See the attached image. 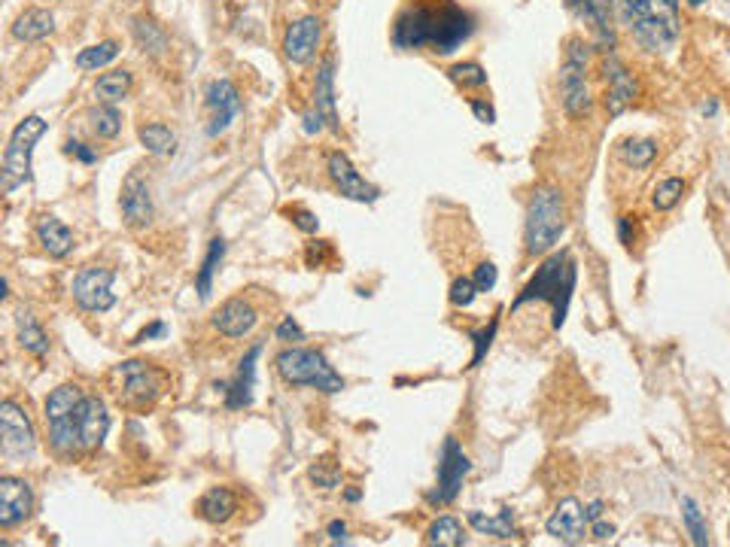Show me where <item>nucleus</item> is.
Here are the masks:
<instances>
[{
	"mask_svg": "<svg viewBox=\"0 0 730 547\" xmlns=\"http://www.w3.org/2000/svg\"><path fill=\"white\" fill-rule=\"evenodd\" d=\"M727 529H730V526H727Z\"/></svg>",
	"mask_w": 730,
	"mask_h": 547,
	"instance_id": "680f3d73",
	"label": "nucleus"
},
{
	"mask_svg": "<svg viewBox=\"0 0 730 547\" xmlns=\"http://www.w3.org/2000/svg\"><path fill=\"white\" fill-rule=\"evenodd\" d=\"M113 280H116V274L110 268H101V265L80 268V274L73 277V286H70L73 301H77L86 314H107V310L116 304Z\"/></svg>",
	"mask_w": 730,
	"mask_h": 547,
	"instance_id": "9b49d317",
	"label": "nucleus"
},
{
	"mask_svg": "<svg viewBox=\"0 0 730 547\" xmlns=\"http://www.w3.org/2000/svg\"><path fill=\"white\" fill-rule=\"evenodd\" d=\"M688 4H691V7H703V4H706V0H688Z\"/></svg>",
	"mask_w": 730,
	"mask_h": 547,
	"instance_id": "052dcab7",
	"label": "nucleus"
},
{
	"mask_svg": "<svg viewBox=\"0 0 730 547\" xmlns=\"http://www.w3.org/2000/svg\"><path fill=\"white\" fill-rule=\"evenodd\" d=\"M566 234V201L560 189L554 186H539L530 195L527 204V219H524V244L530 256H545L551 253L560 238Z\"/></svg>",
	"mask_w": 730,
	"mask_h": 547,
	"instance_id": "39448f33",
	"label": "nucleus"
},
{
	"mask_svg": "<svg viewBox=\"0 0 730 547\" xmlns=\"http://www.w3.org/2000/svg\"><path fill=\"white\" fill-rule=\"evenodd\" d=\"M469 472H472V462H469V456L463 453L460 441H457V438H445V444H442V456H438V481H435L432 493L426 496V502H429V505H438V508L451 505V502L460 496L463 481H466Z\"/></svg>",
	"mask_w": 730,
	"mask_h": 547,
	"instance_id": "9d476101",
	"label": "nucleus"
},
{
	"mask_svg": "<svg viewBox=\"0 0 730 547\" xmlns=\"http://www.w3.org/2000/svg\"><path fill=\"white\" fill-rule=\"evenodd\" d=\"M715 110H718V104H715V101L703 104V116H715Z\"/></svg>",
	"mask_w": 730,
	"mask_h": 547,
	"instance_id": "13d9d810",
	"label": "nucleus"
},
{
	"mask_svg": "<svg viewBox=\"0 0 730 547\" xmlns=\"http://www.w3.org/2000/svg\"><path fill=\"white\" fill-rule=\"evenodd\" d=\"M0 450H4V459L13 465L28 462L37 453L34 423H31L28 411L13 399L0 405Z\"/></svg>",
	"mask_w": 730,
	"mask_h": 547,
	"instance_id": "1a4fd4ad",
	"label": "nucleus"
},
{
	"mask_svg": "<svg viewBox=\"0 0 730 547\" xmlns=\"http://www.w3.org/2000/svg\"><path fill=\"white\" fill-rule=\"evenodd\" d=\"M472 280H475L478 292H493V286H496V280H499V271H496L493 262H481V265L475 268Z\"/></svg>",
	"mask_w": 730,
	"mask_h": 547,
	"instance_id": "49530a36",
	"label": "nucleus"
},
{
	"mask_svg": "<svg viewBox=\"0 0 730 547\" xmlns=\"http://www.w3.org/2000/svg\"><path fill=\"white\" fill-rule=\"evenodd\" d=\"M682 195H685V180H679V177H670V180H664L661 186L654 189V195H651V204H654V210H661V213H667V210H673L679 201H682Z\"/></svg>",
	"mask_w": 730,
	"mask_h": 547,
	"instance_id": "58836bf2",
	"label": "nucleus"
},
{
	"mask_svg": "<svg viewBox=\"0 0 730 547\" xmlns=\"http://www.w3.org/2000/svg\"><path fill=\"white\" fill-rule=\"evenodd\" d=\"M320 40H323V22L317 16L296 19L283 34V55H286V61L308 64L317 55Z\"/></svg>",
	"mask_w": 730,
	"mask_h": 547,
	"instance_id": "6ab92c4d",
	"label": "nucleus"
},
{
	"mask_svg": "<svg viewBox=\"0 0 730 547\" xmlns=\"http://www.w3.org/2000/svg\"><path fill=\"white\" fill-rule=\"evenodd\" d=\"M612 13L645 52L664 55L682 37L679 0H612Z\"/></svg>",
	"mask_w": 730,
	"mask_h": 547,
	"instance_id": "f03ea898",
	"label": "nucleus"
},
{
	"mask_svg": "<svg viewBox=\"0 0 730 547\" xmlns=\"http://www.w3.org/2000/svg\"><path fill=\"white\" fill-rule=\"evenodd\" d=\"M426 544H442V547H463L466 535H463V523L451 514L438 517L429 529H426Z\"/></svg>",
	"mask_w": 730,
	"mask_h": 547,
	"instance_id": "72a5a7b5",
	"label": "nucleus"
},
{
	"mask_svg": "<svg viewBox=\"0 0 730 547\" xmlns=\"http://www.w3.org/2000/svg\"><path fill=\"white\" fill-rule=\"evenodd\" d=\"M308 478H311L320 490H338V487H341V472H338V468H326L323 462L311 465Z\"/></svg>",
	"mask_w": 730,
	"mask_h": 547,
	"instance_id": "79ce46f5",
	"label": "nucleus"
},
{
	"mask_svg": "<svg viewBox=\"0 0 730 547\" xmlns=\"http://www.w3.org/2000/svg\"><path fill=\"white\" fill-rule=\"evenodd\" d=\"M137 140H140V146L146 152L159 155V159H162V155H171L177 149V134L168 125H162V122H146V125H140L137 128Z\"/></svg>",
	"mask_w": 730,
	"mask_h": 547,
	"instance_id": "7c9ffc66",
	"label": "nucleus"
},
{
	"mask_svg": "<svg viewBox=\"0 0 730 547\" xmlns=\"http://www.w3.org/2000/svg\"><path fill=\"white\" fill-rule=\"evenodd\" d=\"M204 104L210 110L207 137H219L229 131V125L241 116V95L229 80H213L204 92Z\"/></svg>",
	"mask_w": 730,
	"mask_h": 547,
	"instance_id": "2eb2a0df",
	"label": "nucleus"
},
{
	"mask_svg": "<svg viewBox=\"0 0 730 547\" xmlns=\"http://www.w3.org/2000/svg\"><path fill=\"white\" fill-rule=\"evenodd\" d=\"M600 514H603V502H600V499H597V502H591L588 508H584V517H588V523L600 520Z\"/></svg>",
	"mask_w": 730,
	"mask_h": 547,
	"instance_id": "4d7b16f0",
	"label": "nucleus"
},
{
	"mask_svg": "<svg viewBox=\"0 0 730 547\" xmlns=\"http://www.w3.org/2000/svg\"><path fill=\"white\" fill-rule=\"evenodd\" d=\"M682 520H685V529H688V535L697 547L709 544V526H706L703 511L697 508V502L691 496H682Z\"/></svg>",
	"mask_w": 730,
	"mask_h": 547,
	"instance_id": "e433bc0d",
	"label": "nucleus"
},
{
	"mask_svg": "<svg viewBox=\"0 0 730 547\" xmlns=\"http://www.w3.org/2000/svg\"><path fill=\"white\" fill-rule=\"evenodd\" d=\"M469 107H472V113H475V119H478V122H484V125H493V122H496V110H493L487 101L472 98V101H469Z\"/></svg>",
	"mask_w": 730,
	"mask_h": 547,
	"instance_id": "09e8293b",
	"label": "nucleus"
},
{
	"mask_svg": "<svg viewBox=\"0 0 730 547\" xmlns=\"http://www.w3.org/2000/svg\"><path fill=\"white\" fill-rule=\"evenodd\" d=\"M329 247L323 244V241H317V244H311V250H308V265L311 268H317L320 262H323V253H326Z\"/></svg>",
	"mask_w": 730,
	"mask_h": 547,
	"instance_id": "5fc2aeb1",
	"label": "nucleus"
},
{
	"mask_svg": "<svg viewBox=\"0 0 730 547\" xmlns=\"http://www.w3.org/2000/svg\"><path fill=\"white\" fill-rule=\"evenodd\" d=\"M496 329H499V320H493L487 329H481V332H475V335H472V341H475L472 368H478V365L484 362V356H487V350H490V344H493V338H496Z\"/></svg>",
	"mask_w": 730,
	"mask_h": 547,
	"instance_id": "37998d69",
	"label": "nucleus"
},
{
	"mask_svg": "<svg viewBox=\"0 0 730 547\" xmlns=\"http://www.w3.org/2000/svg\"><path fill=\"white\" fill-rule=\"evenodd\" d=\"M448 73H451V80L463 89H484L487 86V70L478 61H460Z\"/></svg>",
	"mask_w": 730,
	"mask_h": 547,
	"instance_id": "4c0bfd02",
	"label": "nucleus"
},
{
	"mask_svg": "<svg viewBox=\"0 0 730 547\" xmlns=\"http://www.w3.org/2000/svg\"><path fill=\"white\" fill-rule=\"evenodd\" d=\"M481 292H478V286H475V280L472 277H457L454 283H451V304L454 307H469L475 298H478Z\"/></svg>",
	"mask_w": 730,
	"mask_h": 547,
	"instance_id": "a19ab883",
	"label": "nucleus"
},
{
	"mask_svg": "<svg viewBox=\"0 0 730 547\" xmlns=\"http://www.w3.org/2000/svg\"><path fill=\"white\" fill-rule=\"evenodd\" d=\"M168 386V371L146 359H125L113 365L107 374V389L113 402L128 414H150L165 399Z\"/></svg>",
	"mask_w": 730,
	"mask_h": 547,
	"instance_id": "7ed1b4c3",
	"label": "nucleus"
},
{
	"mask_svg": "<svg viewBox=\"0 0 730 547\" xmlns=\"http://www.w3.org/2000/svg\"><path fill=\"white\" fill-rule=\"evenodd\" d=\"M314 110L326 119L332 131H338V107H335V58H323L317 67V80H314Z\"/></svg>",
	"mask_w": 730,
	"mask_h": 547,
	"instance_id": "393cba45",
	"label": "nucleus"
},
{
	"mask_svg": "<svg viewBox=\"0 0 730 547\" xmlns=\"http://www.w3.org/2000/svg\"><path fill=\"white\" fill-rule=\"evenodd\" d=\"M591 535H594V541H609L615 535V526L606 523V520H594L591 523Z\"/></svg>",
	"mask_w": 730,
	"mask_h": 547,
	"instance_id": "603ef678",
	"label": "nucleus"
},
{
	"mask_svg": "<svg viewBox=\"0 0 730 547\" xmlns=\"http://www.w3.org/2000/svg\"><path fill=\"white\" fill-rule=\"evenodd\" d=\"M575 283H578V265H575V259H572L566 250H560V253L548 256V259L536 268V274H533L530 283L521 289V295L515 298L511 310H521V307L530 304V301H545V304H551V310H554L551 326H554V332H560L563 323H566V314H569V301H572Z\"/></svg>",
	"mask_w": 730,
	"mask_h": 547,
	"instance_id": "20e7f679",
	"label": "nucleus"
},
{
	"mask_svg": "<svg viewBox=\"0 0 730 547\" xmlns=\"http://www.w3.org/2000/svg\"><path fill=\"white\" fill-rule=\"evenodd\" d=\"M238 508H241V502H238V493L232 487H210L195 502V514L210 526H226L238 514Z\"/></svg>",
	"mask_w": 730,
	"mask_h": 547,
	"instance_id": "5701e85b",
	"label": "nucleus"
},
{
	"mask_svg": "<svg viewBox=\"0 0 730 547\" xmlns=\"http://www.w3.org/2000/svg\"><path fill=\"white\" fill-rule=\"evenodd\" d=\"M119 207H122V222L134 231L146 228L156 216V207H153V195H150V186L146 180L131 171L122 183V195H119Z\"/></svg>",
	"mask_w": 730,
	"mask_h": 547,
	"instance_id": "dca6fc26",
	"label": "nucleus"
},
{
	"mask_svg": "<svg viewBox=\"0 0 730 547\" xmlns=\"http://www.w3.org/2000/svg\"><path fill=\"white\" fill-rule=\"evenodd\" d=\"M83 396H86L83 386H77V383H61V386H55L52 393L46 396V405H43L46 423L70 417L73 411H77V405L83 402Z\"/></svg>",
	"mask_w": 730,
	"mask_h": 547,
	"instance_id": "cd10ccee",
	"label": "nucleus"
},
{
	"mask_svg": "<svg viewBox=\"0 0 730 547\" xmlns=\"http://www.w3.org/2000/svg\"><path fill=\"white\" fill-rule=\"evenodd\" d=\"M34 511V490L28 481L4 475L0 478V529L25 523Z\"/></svg>",
	"mask_w": 730,
	"mask_h": 547,
	"instance_id": "a211bd4d",
	"label": "nucleus"
},
{
	"mask_svg": "<svg viewBox=\"0 0 730 547\" xmlns=\"http://www.w3.org/2000/svg\"><path fill=\"white\" fill-rule=\"evenodd\" d=\"M223 259H226V241H223V238H213L210 247H207V253H204V262H201V268H198V274H195V292H198L201 301L210 298V292H213V277H216L219 265H223Z\"/></svg>",
	"mask_w": 730,
	"mask_h": 547,
	"instance_id": "c85d7f7f",
	"label": "nucleus"
},
{
	"mask_svg": "<svg viewBox=\"0 0 730 547\" xmlns=\"http://www.w3.org/2000/svg\"><path fill=\"white\" fill-rule=\"evenodd\" d=\"M274 368H277L280 380L289 386H311V389H320V393H341L344 389V377L329 365V359L320 350L286 347L277 353Z\"/></svg>",
	"mask_w": 730,
	"mask_h": 547,
	"instance_id": "423d86ee",
	"label": "nucleus"
},
{
	"mask_svg": "<svg viewBox=\"0 0 730 547\" xmlns=\"http://www.w3.org/2000/svg\"><path fill=\"white\" fill-rule=\"evenodd\" d=\"M475 34V16L457 0H408L393 22V46L451 55Z\"/></svg>",
	"mask_w": 730,
	"mask_h": 547,
	"instance_id": "f257e3e1",
	"label": "nucleus"
},
{
	"mask_svg": "<svg viewBox=\"0 0 730 547\" xmlns=\"http://www.w3.org/2000/svg\"><path fill=\"white\" fill-rule=\"evenodd\" d=\"M326 532H329L332 541H347V523H341V520H332Z\"/></svg>",
	"mask_w": 730,
	"mask_h": 547,
	"instance_id": "6e6d98bb",
	"label": "nucleus"
},
{
	"mask_svg": "<svg viewBox=\"0 0 730 547\" xmlns=\"http://www.w3.org/2000/svg\"><path fill=\"white\" fill-rule=\"evenodd\" d=\"M131 73L128 70H107L98 76V83H95V98L101 104H116L122 101L128 92H131Z\"/></svg>",
	"mask_w": 730,
	"mask_h": 547,
	"instance_id": "473e14b6",
	"label": "nucleus"
},
{
	"mask_svg": "<svg viewBox=\"0 0 730 547\" xmlns=\"http://www.w3.org/2000/svg\"><path fill=\"white\" fill-rule=\"evenodd\" d=\"M588 55H591V49L581 37L566 40V55H563V67H560V98H563L566 116H572V119H584L594 107L591 89H588Z\"/></svg>",
	"mask_w": 730,
	"mask_h": 547,
	"instance_id": "6e6552de",
	"label": "nucleus"
},
{
	"mask_svg": "<svg viewBox=\"0 0 730 547\" xmlns=\"http://www.w3.org/2000/svg\"><path fill=\"white\" fill-rule=\"evenodd\" d=\"M73 423H77L83 453L101 450V444L110 432V414H107V405L98 396H83V402L77 405V414H73Z\"/></svg>",
	"mask_w": 730,
	"mask_h": 547,
	"instance_id": "f3484780",
	"label": "nucleus"
},
{
	"mask_svg": "<svg viewBox=\"0 0 730 547\" xmlns=\"http://www.w3.org/2000/svg\"><path fill=\"white\" fill-rule=\"evenodd\" d=\"M344 499H347V502H359V490H347Z\"/></svg>",
	"mask_w": 730,
	"mask_h": 547,
	"instance_id": "bf43d9fd",
	"label": "nucleus"
},
{
	"mask_svg": "<svg viewBox=\"0 0 730 547\" xmlns=\"http://www.w3.org/2000/svg\"><path fill=\"white\" fill-rule=\"evenodd\" d=\"M469 526L481 535H493L499 541H508L515 538L518 529H515V511L511 508H502L496 517H484L481 511H469Z\"/></svg>",
	"mask_w": 730,
	"mask_h": 547,
	"instance_id": "c756f323",
	"label": "nucleus"
},
{
	"mask_svg": "<svg viewBox=\"0 0 730 547\" xmlns=\"http://www.w3.org/2000/svg\"><path fill=\"white\" fill-rule=\"evenodd\" d=\"M545 529L560 544H581L584 535H588V517H584V505L575 496L563 499L554 508V514L548 517Z\"/></svg>",
	"mask_w": 730,
	"mask_h": 547,
	"instance_id": "aec40b11",
	"label": "nucleus"
},
{
	"mask_svg": "<svg viewBox=\"0 0 730 547\" xmlns=\"http://www.w3.org/2000/svg\"><path fill=\"white\" fill-rule=\"evenodd\" d=\"M52 31H55V16L43 7H28L13 22V37L19 43H40V40L52 37Z\"/></svg>",
	"mask_w": 730,
	"mask_h": 547,
	"instance_id": "a878e982",
	"label": "nucleus"
},
{
	"mask_svg": "<svg viewBox=\"0 0 730 547\" xmlns=\"http://www.w3.org/2000/svg\"><path fill=\"white\" fill-rule=\"evenodd\" d=\"M89 122H92V131L101 140H113L122 131V113L116 110V104H98V107H92Z\"/></svg>",
	"mask_w": 730,
	"mask_h": 547,
	"instance_id": "f704fd0d",
	"label": "nucleus"
},
{
	"mask_svg": "<svg viewBox=\"0 0 730 547\" xmlns=\"http://www.w3.org/2000/svg\"><path fill=\"white\" fill-rule=\"evenodd\" d=\"M621 155H624V162L633 165V168H648L657 155V143L654 140H627L621 146Z\"/></svg>",
	"mask_w": 730,
	"mask_h": 547,
	"instance_id": "ea45409f",
	"label": "nucleus"
},
{
	"mask_svg": "<svg viewBox=\"0 0 730 547\" xmlns=\"http://www.w3.org/2000/svg\"><path fill=\"white\" fill-rule=\"evenodd\" d=\"M34 234H37V244L43 247L46 256H52V259L70 256V250H73V231L58 216H52V213L40 216L37 225H34Z\"/></svg>",
	"mask_w": 730,
	"mask_h": 547,
	"instance_id": "b1692460",
	"label": "nucleus"
},
{
	"mask_svg": "<svg viewBox=\"0 0 730 547\" xmlns=\"http://www.w3.org/2000/svg\"><path fill=\"white\" fill-rule=\"evenodd\" d=\"M286 216H292V225L302 228L305 234H314L320 228V219L311 210H305V207H286Z\"/></svg>",
	"mask_w": 730,
	"mask_h": 547,
	"instance_id": "a18cd8bd",
	"label": "nucleus"
},
{
	"mask_svg": "<svg viewBox=\"0 0 730 547\" xmlns=\"http://www.w3.org/2000/svg\"><path fill=\"white\" fill-rule=\"evenodd\" d=\"M302 122H305V131H308V134H320V131H323V122H326V119H323V116H320L317 110H308Z\"/></svg>",
	"mask_w": 730,
	"mask_h": 547,
	"instance_id": "864d4df0",
	"label": "nucleus"
},
{
	"mask_svg": "<svg viewBox=\"0 0 730 547\" xmlns=\"http://www.w3.org/2000/svg\"><path fill=\"white\" fill-rule=\"evenodd\" d=\"M259 320H262V310L250 295H232L213 310L210 326L223 338L238 341V338H247L259 326Z\"/></svg>",
	"mask_w": 730,
	"mask_h": 547,
	"instance_id": "f8f14e48",
	"label": "nucleus"
},
{
	"mask_svg": "<svg viewBox=\"0 0 730 547\" xmlns=\"http://www.w3.org/2000/svg\"><path fill=\"white\" fill-rule=\"evenodd\" d=\"M603 70H606V83H609L606 110H609V116H621L633 104V98H636V80H633L630 70L615 55L606 58Z\"/></svg>",
	"mask_w": 730,
	"mask_h": 547,
	"instance_id": "412c9836",
	"label": "nucleus"
},
{
	"mask_svg": "<svg viewBox=\"0 0 730 547\" xmlns=\"http://www.w3.org/2000/svg\"><path fill=\"white\" fill-rule=\"evenodd\" d=\"M131 34H134V43L140 46V52H146V55H165L168 34L153 19H134L131 22Z\"/></svg>",
	"mask_w": 730,
	"mask_h": 547,
	"instance_id": "2f4dec72",
	"label": "nucleus"
},
{
	"mask_svg": "<svg viewBox=\"0 0 730 547\" xmlns=\"http://www.w3.org/2000/svg\"><path fill=\"white\" fill-rule=\"evenodd\" d=\"M16 338H19V347L28 350L31 356H46L49 353V335L43 332V326L34 320V314L28 307H19L16 310Z\"/></svg>",
	"mask_w": 730,
	"mask_h": 547,
	"instance_id": "bb28decb",
	"label": "nucleus"
},
{
	"mask_svg": "<svg viewBox=\"0 0 730 547\" xmlns=\"http://www.w3.org/2000/svg\"><path fill=\"white\" fill-rule=\"evenodd\" d=\"M46 134V122L43 116H25L7 143L4 152V171H0V192L13 195L19 186H25L31 180V165H34V146L37 140Z\"/></svg>",
	"mask_w": 730,
	"mask_h": 547,
	"instance_id": "0eeeda50",
	"label": "nucleus"
},
{
	"mask_svg": "<svg viewBox=\"0 0 730 547\" xmlns=\"http://www.w3.org/2000/svg\"><path fill=\"white\" fill-rule=\"evenodd\" d=\"M566 10L581 19L584 25H591L594 31V43L603 52H612L618 43L615 34V13H612V0H563Z\"/></svg>",
	"mask_w": 730,
	"mask_h": 547,
	"instance_id": "ddd939ff",
	"label": "nucleus"
},
{
	"mask_svg": "<svg viewBox=\"0 0 730 547\" xmlns=\"http://www.w3.org/2000/svg\"><path fill=\"white\" fill-rule=\"evenodd\" d=\"M274 335H277V341H283V344H299V341H305V329L296 323V317H283Z\"/></svg>",
	"mask_w": 730,
	"mask_h": 547,
	"instance_id": "c03bdc74",
	"label": "nucleus"
},
{
	"mask_svg": "<svg viewBox=\"0 0 730 547\" xmlns=\"http://www.w3.org/2000/svg\"><path fill=\"white\" fill-rule=\"evenodd\" d=\"M618 238H621V244H624V247H633L636 225H633V219H630V216H621V219H618Z\"/></svg>",
	"mask_w": 730,
	"mask_h": 547,
	"instance_id": "8fccbe9b",
	"label": "nucleus"
},
{
	"mask_svg": "<svg viewBox=\"0 0 730 547\" xmlns=\"http://www.w3.org/2000/svg\"><path fill=\"white\" fill-rule=\"evenodd\" d=\"M64 152L73 155V159L83 162V165H95V162H98V152H95L92 146L80 143V140H67V143H64Z\"/></svg>",
	"mask_w": 730,
	"mask_h": 547,
	"instance_id": "de8ad7c7",
	"label": "nucleus"
},
{
	"mask_svg": "<svg viewBox=\"0 0 730 547\" xmlns=\"http://www.w3.org/2000/svg\"><path fill=\"white\" fill-rule=\"evenodd\" d=\"M326 171H329V180L335 183V189L341 192V198H347V201L372 204V201L381 198V189L372 186L369 180H365V177L353 168V162L347 159L344 152H329Z\"/></svg>",
	"mask_w": 730,
	"mask_h": 547,
	"instance_id": "4468645a",
	"label": "nucleus"
},
{
	"mask_svg": "<svg viewBox=\"0 0 730 547\" xmlns=\"http://www.w3.org/2000/svg\"><path fill=\"white\" fill-rule=\"evenodd\" d=\"M119 58V43L116 40H104V43H95L89 49H83L77 55V67L80 70H101L107 64H113Z\"/></svg>",
	"mask_w": 730,
	"mask_h": 547,
	"instance_id": "c9c22d12",
	"label": "nucleus"
},
{
	"mask_svg": "<svg viewBox=\"0 0 730 547\" xmlns=\"http://www.w3.org/2000/svg\"><path fill=\"white\" fill-rule=\"evenodd\" d=\"M262 356V344L250 347L244 359L238 362V374L226 389V408L229 411H244L253 405V389H256V362Z\"/></svg>",
	"mask_w": 730,
	"mask_h": 547,
	"instance_id": "4be33fe9",
	"label": "nucleus"
},
{
	"mask_svg": "<svg viewBox=\"0 0 730 547\" xmlns=\"http://www.w3.org/2000/svg\"><path fill=\"white\" fill-rule=\"evenodd\" d=\"M165 335H168V326H165V323H153V326H146V329L134 338V344L153 341V338H165Z\"/></svg>",
	"mask_w": 730,
	"mask_h": 547,
	"instance_id": "3c124183",
	"label": "nucleus"
}]
</instances>
